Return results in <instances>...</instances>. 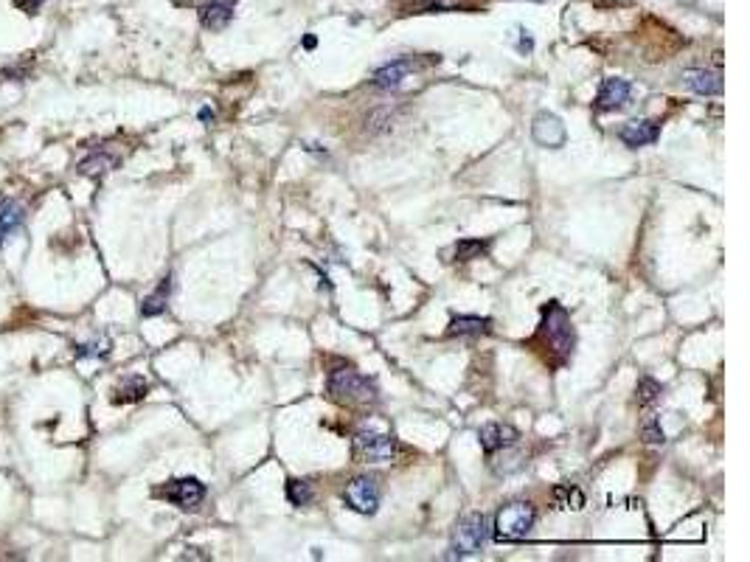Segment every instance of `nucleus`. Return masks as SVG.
Returning <instances> with one entry per match:
<instances>
[{
  "label": "nucleus",
  "mask_w": 750,
  "mask_h": 562,
  "mask_svg": "<svg viewBox=\"0 0 750 562\" xmlns=\"http://www.w3.org/2000/svg\"><path fill=\"white\" fill-rule=\"evenodd\" d=\"M326 391L337 405L346 408H369L379 400L374 380H369L357 369H335L326 380Z\"/></svg>",
  "instance_id": "nucleus-1"
},
{
  "label": "nucleus",
  "mask_w": 750,
  "mask_h": 562,
  "mask_svg": "<svg viewBox=\"0 0 750 562\" xmlns=\"http://www.w3.org/2000/svg\"><path fill=\"white\" fill-rule=\"evenodd\" d=\"M539 332L542 337L548 340V346L562 357L568 360L573 354V346H576V332H573V323H571V315L562 304L551 301L548 307H542V323H539Z\"/></svg>",
  "instance_id": "nucleus-2"
},
{
  "label": "nucleus",
  "mask_w": 750,
  "mask_h": 562,
  "mask_svg": "<svg viewBox=\"0 0 750 562\" xmlns=\"http://www.w3.org/2000/svg\"><path fill=\"white\" fill-rule=\"evenodd\" d=\"M534 520H537V509L531 503H509L503 506L498 515H495V526H492V534L495 540L500 543H520L531 534L534 529Z\"/></svg>",
  "instance_id": "nucleus-3"
},
{
  "label": "nucleus",
  "mask_w": 750,
  "mask_h": 562,
  "mask_svg": "<svg viewBox=\"0 0 750 562\" xmlns=\"http://www.w3.org/2000/svg\"><path fill=\"white\" fill-rule=\"evenodd\" d=\"M492 529H489V520L486 515H469L458 523V529L452 532V546H450V557H469V554H478L486 540H489Z\"/></svg>",
  "instance_id": "nucleus-4"
},
{
  "label": "nucleus",
  "mask_w": 750,
  "mask_h": 562,
  "mask_svg": "<svg viewBox=\"0 0 750 562\" xmlns=\"http://www.w3.org/2000/svg\"><path fill=\"white\" fill-rule=\"evenodd\" d=\"M396 456V439L391 433H376V430H357L354 433V459L366 464H385Z\"/></svg>",
  "instance_id": "nucleus-5"
},
{
  "label": "nucleus",
  "mask_w": 750,
  "mask_h": 562,
  "mask_svg": "<svg viewBox=\"0 0 750 562\" xmlns=\"http://www.w3.org/2000/svg\"><path fill=\"white\" fill-rule=\"evenodd\" d=\"M155 495L174 503L183 512H197L206 500V483L200 478H191V476L189 478H172V481H166V486L155 489Z\"/></svg>",
  "instance_id": "nucleus-6"
},
{
  "label": "nucleus",
  "mask_w": 750,
  "mask_h": 562,
  "mask_svg": "<svg viewBox=\"0 0 750 562\" xmlns=\"http://www.w3.org/2000/svg\"><path fill=\"white\" fill-rule=\"evenodd\" d=\"M379 498H382L379 483L371 476H357L354 481H349L346 489H343L346 506L354 509V512H360V515H374L376 509H379Z\"/></svg>",
  "instance_id": "nucleus-7"
},
{
  "label": "nucleus",
  "mask_w": 750,
  "mask_h": 562,
  "mask_svg": "<svg viewBox=\"0 0 750 562\" xmlns=\"http://www.w3.org/2000/svg\"><path fill=\"white\" fill-rule=\"evenodd\" d=\"M531 135L539 147H548V150H556L565 144L568 133H565V124L554 116V113H539L531 124Z\"/></svg>",
  "instance_id": "nucleus-8"
},
{
  "label": "nucleus",
  "mask_w": 750,
  "mask_h": 562,
  "mask_svg": "<svg viewBox=\"0 0 750 562\" xmlns=\"http://www.w3.org/2000/svg\"><path fill=\"white\" fill-rule=\"evenodd\" d=\"M618 138H621V144L629 147V150L649 147V144H655V141L661 138V127H658L655 121H647V118H641V121H627V124L618 130Z\"/></svg>",
  "instance_id": "nucleus-9"
},
{
  "label": "nucleus",
  "mask_w": 750,
  "mask_h": 562,
  "mask_svg": "<svg viewBox=\"0 0 750 562\" xmlns=\"http://www.w3.org/2000/svg\"><path fill=\"white\" fill-rule=\"evenodd\" d=\"M478 439H481V447H483V453H498V450H503V447H512V444H517V439H520V433L512 427V425H498V422H489V425H483L481 430H478Z\"/></svg>",
  "instance_id": "nucleus-10"
},
{
  "label": "nucleus",
  "mask_w": 750,
  "mask_h": 562,
  "mask_svg": "<svg viewBox=\"0 0 750 562\" xmlns=\"http://www.w3.org/2000/svg\"><path fill=\"white\" fill-rule=\"evenodd\" d=\"M632 96V84L627 79H604L596 93V110L599 113H610V110H618L629 101Z\"/></svg>",
  "instance_id": "nucleus-11"
},
{
  "label": "nucleus",
  "mask_w": 750,
  "mask_h": 562,
  "mask_svg": "<svg viewBox=\"0 0 750 562\" xmlns=\"http://www.w3.org/2000/svg\"><path fill=\"white\" fill-rule=\"evenodd\" d=\"M683 84L697 96H720L722 93V74L711 68H691L683 74Z\"/></svg>",
  "instance_id": "nucleus-12"
},
{
  "label": "nucleus",
  "mask_w": 750,
  "mask_h": 562,
  "mask_svg": "<svg viewBox=\"0 0 750 562\" xmlns=\"http://www.w3.org/2000/svg\"><path fill=\"white\" fill-rule=\"evenodd\" d=\"M230 20H233V3L230 0H211L200 9V23L208 31H223Z\"/></svg>",
  "instance_id": "nucleus-13"
},
{
  "label": "nucleus",
  "mask_w": 750,
  "mask_h": 562,
  "mask_svg": "<svg viewBox=\"0 0 750 562\" xmlns=\"http://www.w3.org/2000/svg\"><path fill=\"white\" fill-rule=\"evenodd\" d=\"M410 62L408 60H396V62H388V65H382L379 71L374 74V87H379V90H396L399 84H402V79L410 74Z\"/></svg>",
  "instance_id": "nucleus-14"
},
{
  "label": "nucleus",
  "mask_w": 750,
  "mask_h": 562,
  "mask_svg": "<svg viewBox=\"0 0 750 562\" xmlns=\"http://www.w3.org/2000/svg\"><path fill=\"white\" fill-rule=\"evenodd\" d=\"M489 332V318H481V315H455L447 326V335L450 337H464V335H483Z\"/></svg>",
  "instance_id": "nucleus-15"
},
{
  "label": "nucleus",
  "mask_w": 750,
  "mask_h": 562,
  "mask_svg": "<svg viewBox=\"0 0 750 562\" xmlns=\"http://www.w3.org/2000/svg\"><path fill=\"white\" fill-rule=\"evenodd\" d=\"M147 391H150V386H147V380H144V377H127V380H121V383H118L113 402H116V405L138 402V400H144V397H147Z\"/></svg>",
  "instance_id": "nucleus-16"
},
{
  "label": "nucleus",
  "mask_w": 750,
  "mask_h": 562,
  "mask_svg": "<svg viewBox=\"0 0 750 562\" xmlns=\"http://www.w3.org/2000/svg\"><path fill=\"white\" fill-rule=\"evenodd\" d=\"M20 220H23V208H20L14 200L0 197V242L6 240V237L20 225Z\"/></svg>",
  "instance_id": "nucleus-17"
},
{
  "label": "nucleus",
  "mask_w": 750,
  "mask_h": 562,
  "mask_svg": "<svg viewBox=\"0 0 750 562\" xmlns=\"http://www.w3.org/2000/svg\"><path fill=\"white\" fill-rule=\"evenodd\" d=\"M169 290H172V279H163V281H160V287H157L150 298L141 304V315H144V318H155V315H163V313H166Z\"/></svg>",
  "instance_id": "nucleus-18"
},
{
  "label": "nucleus",
  "mask_w": 750,
  "mask_h": 562,
  "mask_svg": "<svg viewBox=\"0 0 750 562\" xmlns=\"http://www.w3.org/2000/svg\"><path fill=\"white\" fill-rule=\"evenodd\" d=\"M113 166H116V158H113V155H107V152H96V155H90V158H84V161L79 163V174L99 177V174L110 172Z\"/></svg>",
  "instance_id": "nucleus-19"
},
{
  "label": "nucleus",
  "mask_w": 750,
  "mask_h": 562,
  "mask_svg": "<svg viewBox=\"0 0 750 562\" xmlns=\"http://www.w3.org/2000/svg\"><path fill=\"white\" fill-rule=\"evenodd\" d=\"M486 250H489L486 240H461L452 247V256H455V262H472V259H478Z\"/></svg>",
  "instance_id": "nucleus-20"
},
{
  "label": "nucleus",
  "mask_w": 750,
  "mask_h": 562,
  "mask_svg": "<svg viewBox=\"0 0 750 562\" xmlns=\"http://www.w3.org/2000/svg\"><path fill=\"white\" fill-rule=\"evenodd\" d=\"M312 498H315V492H312V483L309 481H301V478H293V481H287V500L293 503V506H309L312 503Z\"/></svg>",
  "instance_id": "nucleus-21"
},
{
  "label": "nucleus",
  "mask_w": 750,
  "mask_h": 562,
  "mask_svg": "<svg viewBox=\"0 0 750 562\" xmlns=\"http://www.w3.org/2000/svg\"><path fill=\"white\" fill-rule=\"evenodd\" d=\"M661 397H664V386L658 380H652V377H641L638 380V405L649 408V405L661 402Z\"/></svg>",
  "instance_id": "nucleus-22"
},
{
  "label": "nucleus",
  "mask_w": 750,
  "mask_h": 562,
  "mask_svg": "<svg viewBox=\"0 0 750 562\" xmlns=\"http://www.w3.org/2000/svg\"><path fill=\"white\" fill-rule=\"evenodd\" d=\"M554 498L559 500L562 509H582V506H585L582 492L573 489V486H556V489H554Z\"/></svg>",
  "instance_id": "nucleus-23"
},
{
  "label": "nucleus",
  "mask_w": 750,
  "mask_h": 562,
  "mask_svg": "<svg viewBox=\"0 0 750 562\" xmlns=\"http://www.w3.org/2000/svg\"><path fill=\"white\" fill-rule=\"evenodd\" d=\"M641 433H644V442H647V444H664V442H666V436H664V427H661V422H658L655 416H649V419L644 422Z\"/></svg>",
  "instance_id": "nucleus-24"
},
{
  "label": "nucleus",
  "mask_w": 750,
  "mask_h": 562,
  "mask_svg": "<svg viewBox=\"0 0 750 562\" xmlns=\"http://www.w3.org/2000/svg\"><path fill=\"white\" fill-rule=\"evenodd\" d=\"M43 3H45V0H14V6H17L20 11H26V14H37V11L43 9Z\"/></svg>",
  "instance_id": "nucleus-25"
},
{
  "label": "nucleus",
  "mask_w": 750,
  "mask_h": 562,
  "mask_svg": "<svg viewBox=\"0 0 750 562\" xmlns=\"http://www.w3.org/2000/svg\"><path fill=\"white\" fill-rule=\"evenodd\" d=\"M520 54H531V48H534V43H531V37H525V31H523V37H520Z\"/></svg>",
  "instance_id": "nucleus-26"
},
{
  "label": "nucleus",
  "mask_w": 750,
  "mask_h": 562,
  "mask_svg": "<svg viewBox=\"0 0 750 562\" xmlns=\"http://www.w3.org/2000/svg\"><path fill=\"white\" fill-rule=\"evenodd\" d=\"M200 121H214V113L206 107V110H200Z\"/></svg>",
  "instance_id": "nucleus-27"
},
{
  "label": "nucleus",
  "mask_w": 750,
  "mask_h": 562,
  "mask_svg": "<svg viewBox=\"0 0 750 562\" xmlns=\"http://www.w3.org/2000/svg\"><path fill=\"white\" fill-rule=\"evenodd\" d=\"M303 48H315V37H312V34L303 40Z\"/></svg>",
  "instance_id": "nucleus-28"
}]
</instances>
